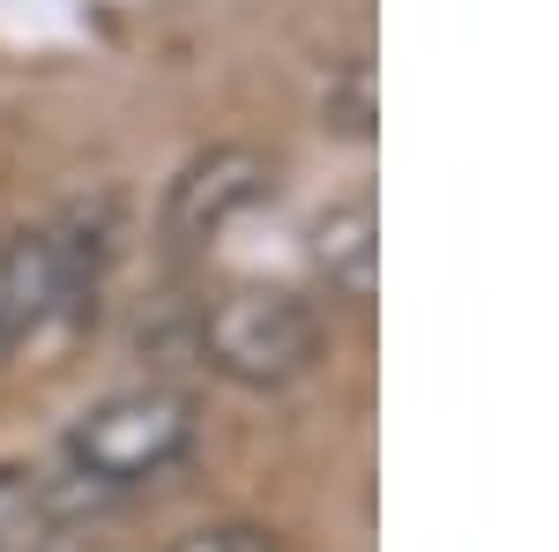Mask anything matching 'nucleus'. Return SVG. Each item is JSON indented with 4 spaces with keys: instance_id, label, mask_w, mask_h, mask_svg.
Instances as JSON below:
<instances>
[{
    "instance_id": "6",
    "label": "nucleus",
    "mask_w": 559,
    "mask_h": 552,
    "mask_svg": "<svg viewBox=\"0 0 559 552\" xmlns=\"http://www.w3.org/2000/svg\"><path fill=\"white\" fill-rule=\"evenodd\" d=\"M165 552H276V538L261 530V522H202V530H187L179 545Z\"/></svg>"
},
{
    "instance_id": "1",
    "label": "nucleus",
    "mask_w": 559,
    "mask_h": 552,
    "mask_svg": "<svg viewBox=\"0 0 559 552\" xmlns=\"http://www.w3.org/2000/svg\"><path fill=\"white\" fill-rule=\"evenodd\" d=\"M202 441V396L179 381H134L97 396L60 433V478L45 485L52 508H105L142 485L173 478Z\"/></svg>"
},
{
    "instance_id": "3",
    "label": "nucleus",
    "mask_w": 559,
    "mask_h": 552,
    "mask_svg": "<svg viewBox=\"0 0 559 552\" xmlns=\"http://www.w3.org/2000/svg\"><path fill=\"white\" fill-rule=\"evenodd\" d=\"M194 351L216 381L276 396L321 366V314L284 284H224L194 314Z\"/></svg>"
},
{
    "instance_id": "2",
    "label": "nucleus",
    "mask_w": 559,
    "mask_h": 552,
    "mask_svg": "<svg viewBox=\"0 0 559 552\" xmlns=\"http://www.w3.org/2000/svg\"><path fill=\"white\" fill-rule=\"evenodd\" d=\"M105 261H112V202H68L38 224H15L0 239V366L45 329L75 321Z\"/></svg>"
},
{
    "instance_id": "5",
    "label": "nucleus",
    "mask_w": 559,
    "mask_h": 552,
    "mask_svg": "<svg viewBox=\"0 0 559 552\" xmlns=\"http://www.w3.org/2000/svg\"><path fill=\"white\" fill-rule=\"evenodd\" d=\"M306 261L313 277L329 284V298L344 306H366L373 298V277H381V224H373V195H344L313 216L306 232Z\"/></svg>"
},
{
    "instance_id": "7",
    "label": "nucleus",
    "mask_w": 559,
    "mask_h": 552,
    "mask_svg": "<svg viewBox=\"0 0 559 552\" xmlns=\"http://www.w3.org/2000/svg\"><path fill=\"white\" fill-rule=\"evenodd\" d=\"M329 120L344 134H373V68H366V60L344 68V97L329 90Z\"/></svg>"
},
{
    "instance_id": "4",
    "label": "nucleus",
    "mask_w": 559,
    "mask_h": 552,
    "mask_svg": "<svg viewBox=\"0 0 559 552\" xmlns=\"http://www.w3.org/2000/svg\"><path fill=\"white\" fill-rule=\"evenodd\" d=\"M269 179H276L269 157L261 150H239V142H216L202 157H187L173 195H165V239L173 247H210V239H224L247 210L269 202Z\"/></svg>"
}]
</instances>
